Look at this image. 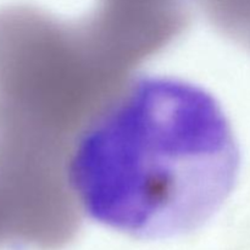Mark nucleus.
Segmentation results:
<instances>
[{
    "instance_id": "nucleus-1",
    "label": "nucleus",
    "mask_w": 250,
    "mask_h": 250,
    "mask_svg": "<svg viewBox=\"0 0 250 250\" xmlns=\"http://www.w3.org/2000/svg\"><path fill=\"white\" fill-rule=\"evenodd\" d=\"M239 166L231 122L211 93L181 78L139 76L76 137L65 175L89 219L154 241L211 220Z\"/></svg>"
},
{
    "instance_id": "nucleus-2",
    "label": "nucleus",
    "mask_w": 250,
    "mask_h": 250,
    "mask_svg": "<svg viewBox=\"0 0 250 250\" xmlns=\"http://www.w3.org/2000/svg\"><path fill=\"white\" fill-rule=\"evenodd\" d=\"M103 10L120 16L170 19L177 14L178 0H103Z\"/></svg>"
},
{
    "instance_id": "nucleus-3",
    "label": "nucleus",
    "mask_w": 250,
    "mask_h": 250,
    "mask_svg": "<svg viewBox=\"0 0 250 250\" xmlns=\"http://www.w3.org/2000/svg\"><path fill=\"white\" fill-rule=\"evenodd\" d=\"M210 6L250 48V0H209Z\"/></svg>"
}]
</instances>
